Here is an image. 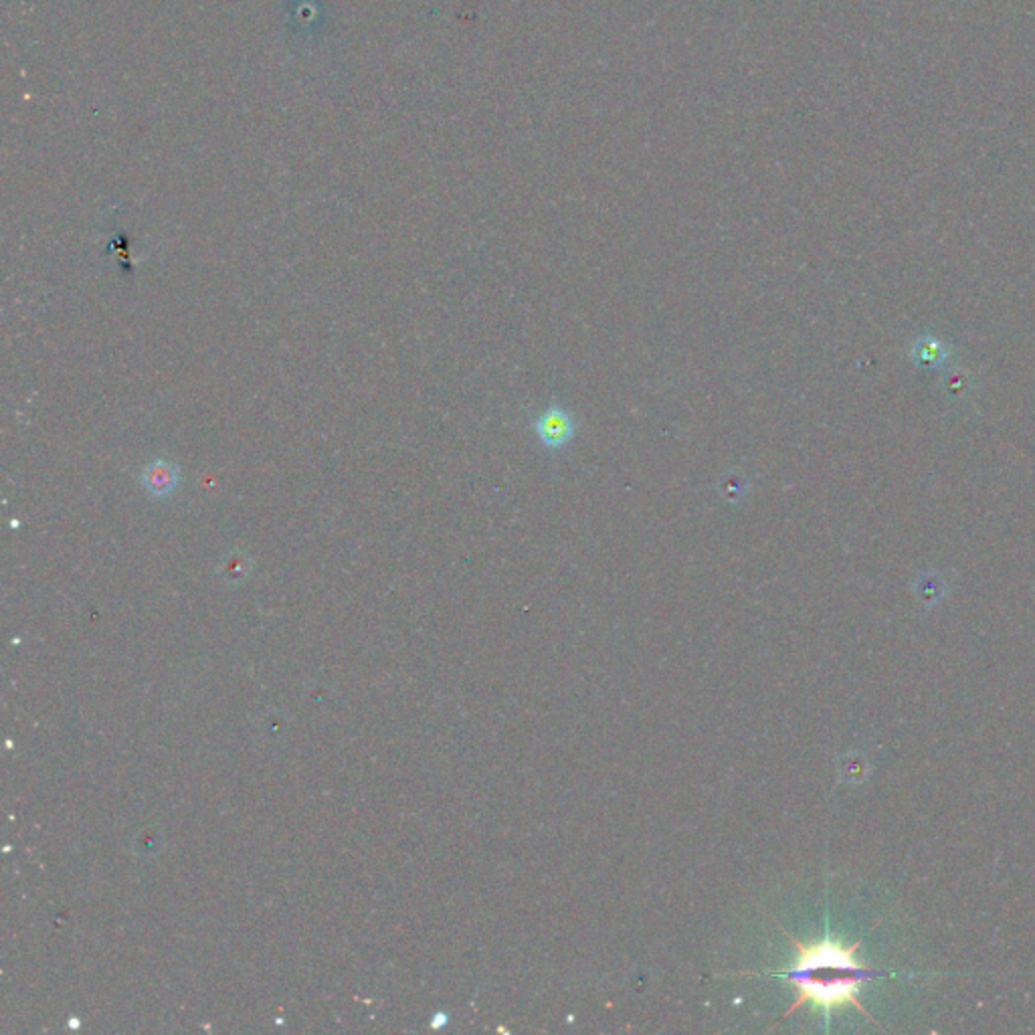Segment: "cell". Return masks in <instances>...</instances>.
I'll use <instances>...</instances> for the list:
<instances>
[{
    "mask_svg": "<svg viewBox=\"0 0 1035 1035\" xmlns=\"http://www.w3.org/2000/svg\"><path fill=\"white\" fill-rule=\"evenodd\" d=\"M534 433H537L538 444L547 451H561L575 439L577 425L573 415L563 405L552 403L534 421Z\"/></svg>",
    "mask_w": 1035,
    "mask_h": 1035,
    "instance_id": "obj_2",
    "label": "cell"
},
{
    "mask_svg": "<svg viewBox=\"0 0 1035 1035\" xmlns=\"http://www.w3.org/2000/svg\"><path fill=\"white\" fill-rule=\"evenodd\" d=\"M791 943L797 948L793 965L785 973H773L789 979L797 991L785 1017L809 1003L826 1015L839 1008H855L872 1020L860 999L864 985L876 977H906L902 973L872 969L862 963L855 955L862 941L846 944L833 936H824L815 943H800L791 936Z\"/></svg>",
    "mask_w": 1035,
    "mask_h": 1035,
    "instance_id": "obj_1",
    "label": "cell"
}]
</instances>
